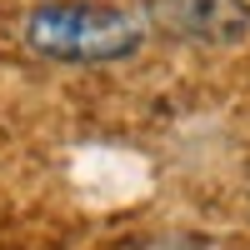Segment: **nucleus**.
<instances>
[{"label":"nucleus","mask_w":250,"mask_h":250,"mask_svg":"<svg viewBox=\"0 0 250 250\" xmlns=\"http://www.w3.org/2000/svg\"><path fill=\"white\" fill-rule=\"evenodd\" d=\"M20 40L55 65H115L145 45V25L105 0H45L25 15Z\"/></svg>","instance_id":"f257e3e1"},{"label":"nucleus","mask_w":250,"mask_h":250,"mask_svg":"<svg viewBox=\"0 0 250 250\" xmlns=\"http://www.w3.org/2000/svg\"><path fill=\"white\" fill-rule=\"evenodd\" d=\"M150 15L190 45H240L250 35V0H150Z\"/></svg>","instance_id":"f03ea898"}]
</instances>
